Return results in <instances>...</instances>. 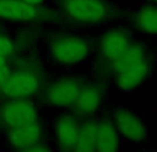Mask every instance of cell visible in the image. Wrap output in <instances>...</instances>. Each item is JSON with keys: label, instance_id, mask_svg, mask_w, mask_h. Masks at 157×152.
Masks as SVG:
<instances>
[{"label": "cell", "instance_id": "19", "mask_svg": "<svg viewBox=\"0 0 157 152\" xmlns=\"http://www.w3.org/2000/svg\"><path fill=\"white\" fill-rule=\"evenodd\" d=\"M154 2H156V3H157V0H154Z\"/></svg>", "mask_w": 157, "mask_h": 152}, {"label": "cell", "instance_id": "14", "mask_svg": "<svg viewBox=\"0 0 157 152\" xmlns=\"http://www.w3.org/2000/svg\"><path fill=\"white\" fill-rule=\"evenodd\" d=\"M74 149L79 152L96 151V125L95 123H85L78 129L77 141Z\"/></svg>", "mask_w": 157, "mask_h": 152}, {"label": "cell", "instance_id": "4", "mask_svg": "<svg viewBox=\"0 0 157 152\" xmlns=\"http://www.w3.org/2000/svg\"><path fill=\"white\" fill-rule=\"evenodd\" d=\"M2 120L9 127H17V126L33 123L38 119V112L33 105L28 101H14L10 103L2 109Z\"/></svg>", "mask_w": 157, "mask_h": 152}, {"label": "cell", "instance_id": "8", "mask_svg": "<svg viewBox=\"0 0 157 152\" xmlns=\"http://www.w3.org/2000/svg\"><path fill=\"white\" fill-rule=\"evenodd\" d=\"M9 140L15 148L29 149L40 140V127L36 122L17 126V127H10Z\"/></svg>", "mask_w": 157, "mask_h": 152}, {"label": "cell", "instance_id": "15", "mask_svg": "<svg viewBox=\"0 0 157 152\" xmlns=\"http://www.w3.org/2000/svg\"><path fill=\"white\" fill-rule=\"evenodd\" d=\"M138 27L149 35H157V7H143L136 15Z\"/></svg>", "mask_w": 157, "mask_h": 152}, {"label": "cell", "instance_id": "3", "mask_svg": "<svg viewBox=\"0 0 157 152\" xmlns=\"http://www.w3.org/2000/svg\"><path fill=\"white\" fill-rule=\"evenodd\" d=\"M65 11L81 22H98L103 20L106 7L99 0H67Z\"/></svg>", "mask_w": 157, "mask_h": 152}, {"label": "cell", "instance_id": "12", "mask_svg": "<svg viewBox=\"0 0 157 152\" xmlns=\"http://www.w3.org/2000/svg\"><path fill=\"white\" fill-rule=\"evenodd\" d=\"M78 129L79 126L75 123L72 118H61L56 125V134L59 138V143L63 148L71 149L75 147L77 141Z\"/></svg>", "mask_w": 157, "mask_h": 152}, {"label": "cell", "instance_id": "7", "mask_svg": "<svg viewBox=\"0 0 157 152\" xmlns=\"http://www.w3.org/2000/svg\"><path fill=\"white\" fill-rule=\"evenodd\" d=\"M38 85V78L33 73L21 71V72L10 73V78L3 91L10 97L22 98V97H28L35 93Z\"/></svg>", "mask_w": 157, "mask_h": 152}, {"label": "cell", "instance_id": "18", "mask_svg": "<svg viewBox=\"0 0 157 152\" xmlns=\"http://www.w3.org/2000/svg\"><path fill=\"white\" fill-rule=\"evenodd\" d=\"M25 3H28V4H31V6H35V4H40V3H43L44 0H24Z\"/></svg>", "mask_w": 157, "mask_h": 152}, {"label": "cell", "instance_id": "16", "mask_svg": "<svg viewBox=\"0 0 157 152\" xmlns=\"http://www.w3.org/2000/svg\"><path fill=\"white\" fill-rule=\"evenodd\" d=\"M10 78V71L6 64V57L0 56V90L3 91L7 85V80Z\"/></svg>", "mask_w": 157, "mask_h": 152}, {"label": "cell", "instance_id": "13", "mask_svg": "<svg viewBox=\"0 0 157 152\" xmlns=\"http://www.w3.org/2000/svg\"><path fill=\"white\" fill-rule=\"evenodd\" d=\"M99 104H100V94H99V91L93 87H86V89H81L74 105L78 114L89 115L98 109Z\"/></svg>", "mask_w": 157, "mask_h": 152}, {"label": "cell", "instance_id": "10", "mask_svg": "<svg viewBox=\"0 0 157 152\" xmlns=\"http://www.w3.org/2000/svg\"><path fill=\"white\" fill-rule=\"evenodd\" d=\"M128 49H129L128 38L121 32H110L109 35L104 36L100 44L101 56L110 62L121 57Z\"/></svg>", "mask_w": 157, "mask_h": 152}, {"label": "cell", "instance_id": "2", "mask_svg": "<svg viewBox=\"0 0 157 152\" xmlns=\"http://www.w3.org/2000/svg\"><path fill=\"white\" fill-rule=\"evenodd\" d=\"M52 54L59 62L74 64L88 56V44L79 38H63L53 43Z\"/></svg>", "mask_w": 157, "mask_h": 152}, {"label": "cell", "instance_id": "5", "mask_svg": "<svg viewBox=\"0 0 157 152\" xmlns=\"http://www.w3.org/2000/svg\"><path fill=\"white\" fill-rule=\"evenodd\" d=\"M116 126L117 130L125 138H128L129 141H133V143L142 141L147 136L146 125L132 112L120 111L116 116Z\"/></svg>", "mask_w": 157, "mask_h": 152}, {"label": "cell", "instance_id": "9", "mask_svg": "<svg viewBox=\"0 0 157 152\" xmlns=\"http://www.w3.org/2000/svg\"><path fill=\"white\" fill-rule=\"evenodd\" d=\"M36 15V10L24 0H0V18L11 21H28Z\"/></svg>", "mask_w": 157, "mask_h": 152}, {"label": "cell", "instance_id": "17", "mask_svg": "<svg viewBox=\"0 0 157 152\" xmlns=\"http://www.w3.org/2000/svg\"><path fill=\"white\" fill-rule=\"evenodd\" d=\"M13 53V42L7 36H0V56H10Z\"/></svg>", "mask_w": 157, "mask_h": 152}, {"label": "cell", "instance_id": "1", "mask_svg": "<svg viewBox=\"0 0 157 152\" xmlns=\"http://www.w3.org/2000/svg\"><path fill=\"white\" fill-rule=\"evenodd\" d=\"M111 64L117 72L118 87L122 90H133L140 86L150 69L145 51L138 46H129V49Z\"/></svg>", "mask_w": 157, "mask_h": 152}, {"label": "cell", "instance_id": "11", "mask_svg": "<svg viewBox=\"0 0 157 152\" xmlns=\"http://www.w3.org/2000/svg\"><path fill=\"white\" fill-rule=\"evenodd\" d=\"M118 148L117 130L107 122L96 125V151L110 152Z\"/></svg>", "mask_w": 157, "mask_h": 152}, {"label": "cell", "instance_id": "6", "mask_svg": "<svg viewBox=\"0 0 157 152\" xmlns=\"http://www.w3.org/2000/svg\"><path fill=\"white\" fill-rule=\"evenodd\" d=\"M81 89L82 87L77 80L64 79L50 86V89L48 90V94H46V98L53 105L68 107L75 103Z\"/></svg>", "mask_w": 157, "mask_h": 152}]
</instances>
